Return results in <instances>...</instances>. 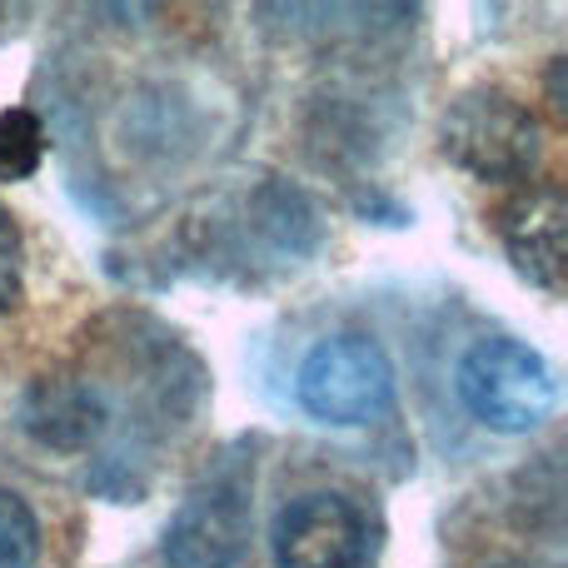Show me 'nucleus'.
Returning a JSON list of instances; mask_svg holds the SVG:
<instances>
[{"label": "nucleus", "mask_w": 568, "mask_h": 568, "mask_svg": "<svg viewBox=\"0 0 568 568\" xmlns=\"http://www.w3.org/2000/svg\"><path fill=\"white\" fill-rule=\"evenodd\" d=\"M294 394H300V409L310 419L354 429V424L389 414L394 364L384 354V344L369 339V334H334V339L314 344L310 359L300 364Z\"/></svg>", "instance_id": "nucleus-3"}, {"label": "nucleus", "mask_w": 568, "mask_h": 568, "mask_svg": "<svg viewBox=\"0 0 568 568\" xmlns=\"http://www.w3.org/2000/svg\"><path fill=\"white\" fill-rule=\"evenodd\" d=\"M255 509L245 474H215L175 509L165 529L170 568H235L250 549Z\"/></svg>", "instance_id": "nucleus-4"}, {"label": "nucleus", "mask_w": 568, "mask_h": 568, "mask_svg": "<svg viewBox=\"0 0 568 568\" xmlns=\"http://www.w3.org/2000/svg\"><path fill=\"white\" fill-rule=\"evenodd\" d=\"M504 250H509L514 270H519L529 284L559 294L568 280V200L559 185H529L509 200L499 220Z\"/></svg>", "instance_id": "nucleus-6"}, {"label": "nucleus", "mask_w": 568, "mask_h": 568, "mask_svg": "<svg viewBox=\"0 0 568 568\" xmlns=\"http://www.w3.org/2000/svg\"><path fill=\"white\" fill-rule=\"evenodd\" d=\"M20 300V230L10 210L0 205V314L16 310Z\"/></svg>", "instance_id": "nucleus-10"}, {"label": "nucleus", "mask_w": 568, "mask_h": 568, "mask_svg": "<svg viewBox=\"0 0 568 568\" xmlns=\"http://www.w3.org/2000/svg\"><path fill=\"white\" fill-rule=\"evenodd\" d=\"M40 554V524L20 494L0 489V568H30Z\"/></svg>", "instance_id": "nucleus-9"}, {"label": "nucleus", "mask_w": 568, "mask_h": 568, "mask_svg": "<svg viewBox=\"0 0 568 568\" xmlns=\"http://www.w3.org/2000/svg\"><path fill=\"white\" fill-rule=\"evenodd\" d=\"M26 429L36 434L45 449L75 454L105 434V404L90 384L75 379H40L26 394Z\"/></svg>", "instance_id": "nucleus-7"}, {"label": "nucleus", "mask_w": 568, "mask_h": 568, "mask_svg": "<svg viewBox=\"0 0 568 568\" xmlns=\"http://www.w3.org/2000/svg\"><path fill=\"white\" fill-rule=\"evenodd\" d=\"M499 568H529V564H499Z\"/></svg>", "instance_id": "nucleus-11"}, {"label": "nucleus", "mask_w": 568, "mask_h": 568, "mask_svg": "<svg viewBox=\"0 0 568 568\" xmlns=\"http://www.w3.org/2000/svg\"><path fill=\"white\" fill-rule=\"evenodd\" d=\"M444 155L474 180L489 185H514L529 180L544 155V130L539 115L524 105L519 95L499 85H474L444 110Z\"/></svg>", "instance_id": "nucleus-1"}, {"label": "nucleus", "mask_w": 568, "mask_h": 568, "mask_svg": "<svg viewBox=\"0 0 568 568\" xmlns=\"http://www.w3.org/2000/svg\"><path fill=\"white\" fill-rule=\"evenodd\" d=\"M40 155H45V125H40L36 110H0V185L30 180L40 170Z\"/></svg>", "instance_id": "nucleus-8"}, {"label": "nucleus", "mask_w": 568, "mask_h": 568, "mask_svg": "<svg viewBox=\"0 0 568 568\" xmlns=\"http://www.w3.org/2000/svg\"><path fill=\"white\" fill-rule=\"evenodd\" d=\"M275 564L280 568H364L369 559V524L344 494H300L275 519Z\"/></svg>", "instance_id": "nucleus-5"}, {"label": "nucleus", "mask_w": 568, "mask_h": 568, "mask_svg": "<svg viewBox=\"0 0 568 568\" xmlns=\"http://www.w3.org/2000/svg\"><path fill=\"white\" fill-rule=\"evenodd\" d=\"M464 409L494 434H534L559 404L549 359L524 339H479L454 374Z\"/></svg>", "instance_id": "nucleus-2"}]
</instances>
